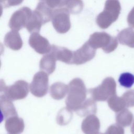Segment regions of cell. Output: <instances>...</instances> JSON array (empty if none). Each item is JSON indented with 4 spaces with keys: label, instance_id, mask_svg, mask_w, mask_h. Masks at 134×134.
Listing matches in <instances>:
<instances>
[{
    "label": "cell",
    "instance_id": "cell-18",
    "mask_svg": "<svg viewBox=\"0 0 134 134\" xmlns=\"http://www.w3.org/2000/svg\"><path fill=\"white\" fill-rule=\"evenodd\" d=\"M57 60L51 53L49 52L41 59L39 67L41 71L47 73L48 75L52 73L55 69Z\"/></svg>",
    "mask_w": 134,
    "mask_h": 134
},
{
    "label": "cell",
    "instance_id": "cell-14",
    "mask_svg": "<svg viewBox=\"0 0 134 134\" xmlns=\"http://www.w3.org/2000/svg\"><path fill=\"white\" fill-rule=\"evenodd\" d=\"M5 46L15 51L20 50L23 44V40L18 31L12 30L8 32L4 39Z\"/></svg>",
    "mask_w": 134,
    "mask_h": 134
},
{
    "label": "cell",
    "instance_id": "cell-20",
    "mask_svg": "<svg viewBox=\"0 0 134 134\" xmlns=\"http://www.w3.org/2000/svg\"><path fill=\"white\" fill-rule=\"evenodd\" d=\"M119 43L130 48H134V30L132 28H127L121 30L117 35Z\"/></svg>",
    "mask_w": 134,
    "mask_h": 134
},
{
    "label": "cell",
    "instance_id": "cell-21",
    "mask_svg": "<svg viewBox=\"0 0 134 134\" xmlns=\"http://www.w3.org/2000/svg\"><path fill=\"white\" fill-rule=\"evenodd\" d=\"M133 119V114L128 109L126 108L119 111L116 115V121L117 123L124 127L130 126Z\"/></svg>",
    "mask_w": 134,
    "mask_h": 134
},
{
    "label": "cell",
    "instance_id": "cell-3",
    "mask_svg": "<svg viewBox=\"0 0 134 134\" xmlns=\"http://www.w3.org/2000/svg\"><path fill=\"white\" fill-rule=\"evenodd\" d=\"M94 49L102 48L107 53L114 51L118 46L117 39L106 32H95L90 35L87 41Z\"/></svg>",
    "mask_w": 134,
    "mask_h": 134
},
{
    "label": "cell",
    "instance_id": "cell-25",
    "mask_svg": "<svg viewBox=\"0 0 134 134\" xmlns=\"http://www.w3.org/2000/svg\"><path fill=\"white\" fill-rule=\"evenodd\" d=\"M83 6L82 0H68L65 8L72 14H78L82 12Z\"/></svg>",
    "mask_w": 134,
    "mask_h": 134
},
{
    "label": "cell",
    "instance_id": "cell-4",
    "mask_svg": "<svg viewBox=\"0 0 134 134\" xmlns=\"http://www.w3.org/2000/svg\"><path fill=\"white\" fill-rule=\"evenodd\" d=\"M93 99L95 101H105L113 95L116 94V83L111 77L105 78L100 85L89 90Z\"/></svg>",
    "mask_w": 134,
    "mask_h": 134
},
{
    "label": "cell",
    "instance_id": "cell-1",
    "mask_svg": "<svg viewBox=\"0 0 134 134\" xmlns=\"http://www.w3.org/2000/svg\"><path fill=\"white\" fill-rule=\"evenodd\" d=\"M69 91L65 99L66 107L75 111L85 100L87 90L83 81L75 78L69 83Z\"/></svg>",
    "mask_w": 134,
    "mask_h": 134
},
{
    "label": "cell",
    "instance_id": "cell-26",
    "mask_svg": "<svg viewBox=\"0 0 134 134\" xmlns=\"http://www.w3.org/2000/svg\"><path fill=\"white\" fill-rule=\"evenodd\" d=\"M118 82L121 86L130 88L134 84V75L129 72L122 73L119 77Z\"/></svg>",
    "mask_w": 134,
    "mask_h": 134
},
{
    "label": "cell",
    "instance_id": "cell-31",
    "mask_svg": "<svg viewBox=\"0 0 134 134\" xmlns=\"http://www.w3.org/2000/svg\"><path fill=\"white\" fill-rule=\"evenodd\" d=\"M131 132L132 134H134V121L132 124V125L131 126Z\"/></svg>",
    "mask_w": 134,
    "mask_h": 134
},
{
    "label": "cell",
    "instance_id": "cell-11",
    "mask_svg": "<svg viewBox=\"0 0 134 134\" xmlns=\"http://www.w3.org/2000/svg\"><path fill=\"white\" fill-rule=\"evenodd\" d=\"M81 129L84 134H97L100 129L99 119L94 115L87 116L82 121Z\"/></svg>",
    "mask_w": 134,
    "mask_h": 134
},
{
    "label": "cell",
    "instance_id": "cell-15",
    "mask_svg": "<svg viewBox=\"0 0 134 134\" xmlns=\"http://www.w3.org/2000/svg\"><path fill=\"white\" fill-rule=\"evenodd\" d=\"M0 108L1 122L4 119L17 115V113L12 100L4 95H1L0 97Z\"/></svg>",
    "mask_w": 134,
    "mask_h": 134
},
{
    "label": "cell",
    "instance_id": "cell-9",
    "mask_svg": "<svg viewBox=\"0 0 134 134\" xmlns=\"http://www.w3.org/2000/svg\"><path fill=\"white\" fill-rule=\"evenodd\" d=\"M96 54V49L86 41L80 48L73 51L72 64L80 65L93 59Z\"/></svg>",
    "mask_w": 134,
    "mask_h": 134
},
{
    "label": "cell",
    "instance_id": "cell-16",
    "mask_svg": "<svg viewBox=\"0 0 134 134\" xmlns=\"http://www.w3.org/2000/svg\"><path fill=\"white\" fill-rule=\"evenodd\" d=\"M34 12L42 21L43 25L49 22L52 17L53 11L45 2V1L40 2Z\"/></svg>",
    "mask_w": 134,
    "mask_h": 134
},
{
    "label": "cell",
    "instance_id": "cell-19",
    "mask_svg": "<svg viewBox=\"0 0 134 134\" xmlns=\"http://www.w3.org/2000/svg\"><path fill=\"white\" fill-rule=\"evenodd\" d=\"M69 91V86L62 82H55L50 88L51 96L54 99L60 100L65 97Z\"/></svg>",
    "mask_w": 134,
    "mask_h": 134
},
{
    "label": "cell",
    "instance_id": "cell-10",
    "mask_svg": "<svg viewBox=\"0 0 134 134\" xmlns=\"http://www.w3.org/2000/svg\"><path fill=\"white\" fill-rule=\"evenodd\" d=\"M28 43L36 52L41 54H47L50 52L52 46L49 43L48 40L41 36L38 32L31 34Z\"/></svg>",
    "mask_w": 134,
    "mask_h": 134
},
{
    "label": "cell",
    "instance_id": "cell-8",
    "mask_svg": "<svg viewBox=\"0 0 134 134\" xmlns=\"http://www.w3.org/2000/svg\"><path fill=\"white\" fill-rule=\"evenodd\" d=\"M32 12L28 7H23L16 10L12 15L8 26L12 30L19 31L26 25L31 17Z\"/></svg>",
    "mask_w": 134,
    "mask_h": 134
},
{
    "label": "cell",
    "instance_id": "cell-17",
    "mask_svg": "<svg viewBox=\"0 0 134 134\" xmlns=\"http://www.w3.org/2000/svg\"><path fill=\"white\" fill-rule=\"evenodd\" d=\"M95 101L92 98L86 99L75 111L80 117L95 114L97 111V105Z\"/></svg>",
    "mask_w": 134,
    "mask_h": 134
},
{
    "label": "cell",
    "instance_id": "cell-32",
    "mask_svg": "<svg viewBox=\"0 0 134 134\" xmlns=\"http://www.w3.org/2000/svg\"><path fill=\"white\" fill-rule=\"evenodd\" d=\"M97 134H106V133H99V132H98V133H97Z\"/></svg>",
    "mask_w": 134,
    "mask_h": 134
},
{
    "label": "cell",
    "instance_id": "cell-5",
    "mask_svg": "<svg viewBox=\"0 0 134 134\" xmlns=\"http://www.w3.org/2000/svg\"><path fill=\"white\" fill-rule=\"evenodd\" d=\"M28 83L24 80H18L14 84L6 86L5 83L1 82V92L7 98L11 100H16L25 98L29 91Z\"/></svg>",
    "mask_w": 134,
    "mask_h": 134
},
{
    "label": "cell",
    "instance_id": "cell-23",
    "mask_svg": "<svg viewBox=\"0 0 134 134\" xmlns=\"http://www.w3.org/2000/svg\"><path fill=\"white\" fill-rule=\"evenodd\" d=\"M43 25L42 21L37 16V15L32 12V15L30 18L26 28L31 34L34 32L39 33L41 27Z\"/></svg>",
    "mask_w": 134,
    "mask_h": 134
},
{
    "label": "cell",
    "instance_id": "cell-29",
    "mask_svg": "<svg viewBox=\"0 0 134 134\" xmlns=\"http://www.w3.org/2000/svg\"><path fill=\"white\" fill-rule=\"evenodd\" d=\"M106 134H124V129L118 124H115L110 125L107 129Z\"/></svg>",
    "mask_w": 134,
    "mask_h": 134
},
{
    "label": "cell",
    "instance_id": "cell-30",
    "mask_svg": "<svg viewBox=\"0 0 134 134\" xmlns=\"http://www.w3.org/2000/svg\"><path fill=\"white\" fill-rule=\"evenodd\" d=\"M127 23L132 28H134V7L131 9L127 16Z\"/></svg>",
    "mask_w": 134,
    "mask_h": 134
},
{
    "label": "cell",
    "instance_id": "cell-28",
    "mask_svg": "<svg viewBox=\"0 0 134 134\" xmlns=\"http://www.w3.org/2000/svg\"><path fill=\"white\" fill-rule=\"evenodd\" d=\"M68 0H45L47 4L52 9L65 7ZM65 8V7H64Z\"/></svg>",
    "mask_w": 134,
    "mask_h": 134
},
{
    "label": "cell",
    "instance_id": "cell-27",
    "mask_svg": "<svg viewBox=\"0 0 134 134\" xmlns=\"http://www.w3.org/2000/svg\"><path fill=\"white\" fill-rule=\"evenodd\" d=\"M124 99L127 107H134V90L126 91L122 95Z\"/></svg>",
    "mask_w": 134,
    "mask_h": 134
},
{
    "label": "cell",
    "instance_id": "cell-24",
    "mask_svg": "<svg viewBox=\"0 0 134 134\" xmlns=\"http://www.w3.org/2000/svg\"><path fill=\"white\" fill-rule=\"evenodd\" d=\"M73 114L72 110L68 107L63 108L58 113L57 116V123L61 126L67 125L72 119Z\"/></svg>",
    "mask_w": 134,
    "mask_h": 134
},
{
    "label": "cell",
    "instance_id": "cell-12",
    "mask_svg": "<svg viewBox=\"0 0 134 134\" xmlns=\"http://www.w3.org/2000/svg\"><path fill=\"white\" fill-rule=\"evenodd\" d=\"M5 127L9 134H20L24 130L25 124L22 118L15 115L6 119Z\"/></svg>",
    "mask_w": 134,
    "mask_h": 134
},
{
    "label": "cell",
    "instance_id": "cell-22",
    "mask_svg": "<svg viewBox=\"0 0 134 134\" xmlns=\"http://www.w3.org/2000/svg\"><path fill=\"white\" fill-rule=\"evenodd\" d=\"M109 108L115 112H119L127 107L126 102L122 96L118 97L116 94L110 96L107 100Z\"/></svg>",
    "mask_w": 134,
    "mask_h": 134
},
{
    "label": "cell",
    "instance_id": "cell-13",
    "mask_svg": "<svg viewBox=\"0 0 134 134\" xmlns=\"http://www.w3.org/2000/svg\"><path fill=\"white\" fill-rule=\"evenodd\" d=\"M50 52L53 55L57 60L66 64H72L73 51L65 47H58L55 45H52Z\"/></svg>",
    "mask_w": 134,
    "mask_h": 134
},
{
    "label": "cell",
    "instance_id": "cell-2",
    "mask_svg": "<svg viewBox=\"0 0 134 134\" xmlns=\"http://www.w3.org/2000/svg\"><path fill=\"white\" fill-rule=\"evenodd\" d=\"M121 9L118 0H107L104 10L96 17V23L98 26L102 29L108 28L118 19Z\"/></svg>",
    "mask_w": 134,
    "mask_h": 134
},
{
    "label": "cell",
    "instance_id": "cell-6",
    "mask_svg": "<svg viewBox=\"0 0 134 134\" xmlns=\"http://www.w3.org/2000/svg\"><path fill=\"white\" fill-rule=\"evenodd\" d=\"M70 12L65 8L55 9L53 11L52 23L54 29L59 34H65L71 28Z\"/></svg>",
    "mask_w": 134,
    "mask_h": 134
},
{
    "label": "cell",
    "instance_id": "cell-7",
    "mask_svg": "<svg viewBox=\"0 0 134 134\" xmlns=\"http://www.w3.org/2000/svg\"><path fill=\"white\" fill-rule=\"evenodd\" d=\"M49 78L48 74L42 71L36 73L29 85L30 91L36 97H42L48 92Z\"/></svg>",
    "mask_w": 134,
    "mask_h": 134
},
{
    "label": "cell",
    "instance_id": "cell-33",
    "mask_svg": "<svg viewBox=\"0 0 134 134\" xmlns=\"http://www.w3.org/2000/svg\"><path fill=\"white\" fill-rule=\"evenodd\" d=\"M42 1H45V0H42Z\"/></svg>",
    "mask_w": 134,
    "mask_h": 134
}]
</instances>
